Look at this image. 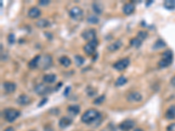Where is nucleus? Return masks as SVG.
I'll list each match as a JSON object with an SVG mask.
<instances>
[{
	"instance_id": "nucleus-30",
	"label": "nucleus",
	"mask_w": 175,
	"mask_h": 131,
	"mask_svg": "<svg viewBox=\"0 0 175 131\" xmlns=\"http://www.w3.org/2000/svg\"><path fill=\"white\" fill-rule=\"evenodd\" d=\"M74 60H75V64H76L78 67H81V66L83 65L84 62H85L84 58H83L82 56H81V55H76V56L74 57Z\"/></svg>"
},
{
	"instance_id": "nucleus-6",
	"label": "nucleus",
	"mask_w": 175,
	"mask_h": 131,
	"mask_svg": "<svg viewBox=\"0 0 175 131\" xmlns=\"http://www.w3.org/2000/svg\"><path fill=\"white\" fill-rule=\"evenodd\" d=\"M52 64H53L52 57L50 55H45L43 58H41L39 67L41 69H48L52 66Z\"/></svg>"
},
{
	"instance_id": "nucleus-32",
	"label": "nucleus",
	"mask_w": 175,
	"mask_h": 131,
	"mask_svg": "<svg viewBox=\"0 0 175 131\" xmlns=\"http://www.w3.org/2000/svg\"><path fill=\"white\" fill-rule=\"evenodd\" d=\"M148 36V33L145 32V31H140L138 33V38L140 39V40H145Z\"/></svg>"
},
{
	"instance_id": "nucleus-33",
	"label": "nucleus",
	"mask_w": 175,
	"mask_h": 131,
	"mask_svg": "<svg viewBox=\"0 0 175 131\" xmlns=\"http://www.w3.org/2000/svg\"><path fill=\"white\" fill-rule=\"evenodd\" d=\"M86 91H87L88 95H90V96H94L96 94V90L93 88L92 86H88L87 88H86Z\"/></svg>"
},
{
	"instance_id": "nucleus-27",
	"label": "nucleus",
	"mask_w": 175,
	"mask_h": 131,
	"mask_svg": "<svg viewBox=\"0 0 175 131\" xmlns=\"http://www.w3.org/2000/svg\"><path fill=\"white\" fill-rule=\"evenodd\" d=\"M165 47V42L164 40H162V39H158L154 43L152 48L154 50H157V49H159V48H162V47Z\"/></svg>"
},
{
	"instance_id": "nucleus-21",
	"label": "nucleus",
	"mask_w": 175,
	"mask_h": 131,
	"mask_svg": "<svg viewBox=\"0 0 175 131\" xmlns=\"http://www.w3.org/2000/svg\"><path fill=\"white\" fill-rule=\"evenodd\" d=\"M164 7L166 10H175V0H166L164 2Z\"/></svg>"
},
{
	"instance_id": "nucleus-7",
	"label": "nucleus",
	"mask_w": 175,
	"mask_h": 131,
	"mask_svg": "<svg viewBox=\"0 0 175 131\" xmlns=\"http://www.w3.org/2000/svg\"><path fill=\"white\" fill-rule=\"evenodd\" d=\"M69 16L71 19H73L74 20H79L83 16V11L80 7L74 6L69 11Z\"/></svg>"
},
{
	"instance_id": "nucleus-17",
	"label": "nucleus",
	"mask_w": 175,
	"mask_h": 131,
	"mask_svg": "<svg viewBox=\"0 0 175 131\" xmlns=\"http://www.w3.org/2000/svg\"><path fill=\"white\" fill-rule=\"evenodd\" d=\"M56 79H57V77L54 73H48V74H46L43 76V81L46 83H48V84L54 83L56 80Z\"/></svg>"
},
{
	"instance_id": "nucleus-16",
	"label": "nucleus",
	"mask_w": 175,
	"mask_h": 131,
	"mask_svg": "<svg viewBox=\"0 0 175 131\" xmlns=\"http://www.w3.org/2000/svg\"><path fill=\"white\" fill-rule=\"evenodd\" d=\"M40 60H41V56H40V55H36V56L29 62V64H28L29 67H30L31 69H34V68L38 67L39 65Z\"/></svg>"
},
{
	"instance_id": "nucleus-38",
	"label": "nucleus",
	"mask_w": 175,
	"mask_h": 131,
	"mask_svg": "<svg viewBox=\"0 0 175 131\" xmlns=\"http://www.w3.org/2000/svg\"><path fill=\"white\" fill-rule=\"evenodd\" d=\"M47 102H48V99H47V98H43L42 101L39 103L38 107H39V108H40V107H43V105H44V104H46Z\"/></svg>"
},
{
	"instance_id": "nucleus-15",
	"label": "nucleus",
	"mask_w": 175,
	"mask_h": 131,
	"mask_svg": "<svg viewBox=\"0 0 175 131\" xmlns=\"http://www.w3.org/2000/svg\"><path fill=\"white\" fill-rule=\"evenodd\" d=\"M165 118L167 120H173L175 118V105H172L165 112Z\"/></svg>"
},
{
	"instance_id": "nucleus-19",
	"label": "nucleus",
	"mask_w": 175,
	"mask_h": 131,
	"mask_svg": "<svg viewBox=\"0 0 175 131\" xmlns=\"http://www.w3.org/2000/svg\"><path fill=\"white\" fill-rule=\"evenodd\" d=\"M80 110L81 108L78 105H70L68 108V112L73 115H77L80 113Z\"/></svg>"
},
{
	"instance_id": "nucleus-34",
	"label": "nucleus",
	"mask_w": 175,
	"mask_h": 131,
	"mask_svg": "<svg viewBox=\"0 0 175 131\" xmlns=\"http://www.w3.org/2000/svg\"><path fill=\"white\" fill-rule=\"evenodd\" d=\"M104 100H105V96H104V95H102V96L98 97L97 99H96V100L94 101V104L99 105V104L103 103V102H104Z\"/></svg>"
},
{
	"instance_id": "nucleus-29",
	"label": "nucleus",
	"mask_w": 175,
	"mask_h": 131,
	"mask_svg": "<svg viewBox=\"0 0 175 131\" xmlns=\"http://www.w3.org/2000/svg\"><path fill=\"white\" fill-rule=\"evenodd\" d=\"M172 62V61H169V60H164V59H161L158 62V67L160 68H165V67H169Z\"/></svg>"
},
{
	"instance_id": "nucleus-3",
	"label": "nucleus",
	"mask_w": 175,
	"mask_h": 131,
	"mask_svg": "<svg viewBox=\"0 0 175 131\" xmlns=\"http://www.w3.org/2000/svg\"><path fill=\"white\" fill-rule=\"evenodd\" d=\"M97 46H98V41L96 39H94L92 41H90L88 44H86V45L84 46V47H83V50H84L86 54L91 55L96 52V49Z\"/></svg>"
},
{
	"instance_id": "nucleus-28",
	"label": "nucleus",
	"mask_w": 175,
	"mask_h": 131,
	"mask_svg": "<svg viewBox=\"0 0 175 131\" xmlns=\"http://www.w3.org/2000/svg\"><path fill=\"white\" fill-rule=\"evenodd\" d=\"M126 83H127V79H126L124 76H120V77L116 80L115 85H116V86H121L125 85Z\"/></svg>"
},
{
	"instance_id": "nucleus-44",
	"label": "nucleus",
	"mask_w": 175,
	"mask_h": 131,
	"mask_svg": "<svg viewBox=\"0 0 175 131\" xmlns=\"http://www.w3.org/2000/svg\"><path fill=\"white\" fill-rule=\"evenodd\" d=\"M134 131H144L143 129H141V128H137V129H135Z\"/></svg>"
},
{
	"instance_id": "nucleus-36",
	"label": "nucleus",
	"mask_w": 175,
	"mask_h": 131,
	"mask_svg": "<svg viewBox=\"0 0 175 131\" xmlns=\"http://www.w3.org/2000/svg\"><path fill=\"white\" fill-rule=\"evenodd\" d=\"M49 3H50L49 0H40V1H39V4L40 5H48Z\"/></svg>"
},
{
	"instance_id": "nucleus-42",
	"label": "nucleus",
	"mask_w": 175,
	"mask_h": 131,
	"mask_svg": "<svg viewBox=\"0 0 175 131\" xmlns=\"http://www.w3.org/2000/svg\"><path fill=\"white\" fill-rule=\"evenodd\" d=\"M4 131H15V130H14V128H13L12 127H9V128H6Z\"/></svg>"
},
{
	"instance_id": "nucleus-23",
	"label": "nucleus",
	"mask_w": 175,
	"mask_h": 131,
	"mask_svg": "<svg viewBox=\"0 0 175 131\" xmlns=\"http://www.w3.org/2000/svg\"><path fill=\"white\" fill-rule=\"evenodd\" d=\"M92 7H93V11L95 12L96 14H97V15L102 14V12H103V5L100 3H98V2L94 3L92 5Z\"/></svg>"
},
{
	"instance_id": "nucleus-31",
	"label": "nucleus",
	"mask_w": 175,
	"mask_h": 131,
	"mask_svg": "<svg viewBox=\"0 0 175 131\" xmlns=\"http://www.w3.org/2000/svg\"><path fill=\"white\" fill-rule=\"evenodd\" d=\"M88 22L90 24H97L99 22V19L96 15H90L88 18Z\"/></svg>"
},
{
	"instance_id": "nucleus-43",
	"label": "nucleus",
	"mask_w": 175,
	"mask_h": 131,
	"mask_svg": "<svg viewBox=\"0 0 175 131\" xmlns=\"http://www.w3.org/2000/svg\"><path fill=\"white\" fill-rule=\"evenodd\" d=\"M152 2H153V1H148V2L146 3V7H148L150 5H152Z\"/></svg>"
},
{
	"instance_id": "nucleus-1",
	"label": "nucleus",
	"mask_w": 175,
	"mask_h": 131,
	"mask_svg": "<svg viewBox=\"0 0 175 131\" xmlns=\"http://www.w3.org/2000/svg\"><path fill=\"white\" fill-rule=\"evenodd\" d=\"M101 117L100 113L96 109H89L87 110L81 116V121L86 124H90L96 121H97Z\"/></svg>"
},
{
	"instance_id": "nucleus-22",
	"label": "nucleus",
	"mask_w": 175,
	"mask_h": 131,
	"mask_svg": "<svg viewBox=\"0 0 175 131\" xmlns=\"http://www.w3.org/2000/svg\"><path fill=\"white\" fill-rule=\"evenodd\" d=\"M59 61L65 67H68L71 65V60L68 57H67V56H61L59 59Z\"/></svg>"
},
{
	"instance_id": "nucleus-35",
	"label": "nucleus",
	"mask_w": 175,
	"mask_h": 131,
	"mask_svg": "<svg viewBox=\"0 0 175 131\" xmlns=\"http://www.w3.org/2000/svg\"><path fill=\"white\" fill-rule=\"evenodd\" d=\"M15 40H16V38H15V35H14L13 33L9 34V36H8V42H9V44L12 45V44L15 43Z\"/></svg>"
},
{
	"instance_id": "nucleus-18",
	"label": "nucleus",
	"mask_w": 175,
	"mask_h": 131,
	"mask_svg": "<svg viewBox=\"0 0 175 131\" xmlns=\"http://www.w3.org/2000/svg\"><path fill=\"white\" fill-rule=\"evenodd\" d=\"M17 102H18L19 105L25 106V105H27V104L30 102V98H29L26 95H21L18 98Z\"/></svg>"
},
{
	"instance_id": "nucleus-26",
	"label": "nucleus",
	"mask_w": 175,
	"mask_h": 131,
	"mask_svg": "<svg viewBox=\"0 0 175 131\" xmlns=\"http://www.w3.org/2000/svg\"><path fill=\"white\" fill-rule=\"evenodd\" d=\"M141 45H142V40H140L138 37L134 38H132L130 40V46H132V47H134L136 48L140 47Z\"/></svg>"
},
{
	"instance_id": "nucleus-4",
	"label": "nucleus",
	"mask_w": 175,
	"mask_h": 131,
	"mask_svg": "<svg viewBox=\"0 0 175 131\" xmlns=\"http://www.w3.org/2000/svg\"><path fill=\"white\" fill-rule=\"evenodd\" d=\"M34 91L36 92L37 95H45L48 93H50L52 91V88L50 86L44 85V84H38L35 87H34Z\"/></svg>"
},
{
	"instance_id": "nucleus-5",
	"label": "nucleus",
	"mask_w": 175,
	"mask_h": 131,
	"mask_svg": "<svg viewBox=\"0 0 175 131\" xmlns=\"http://www.w3.org/2000/svg\"><path fill=\"white\" fill-rule=\"evenodd\" d=\"M96 32L95 29H87L85 31H83L81 32V37L85 39V40H88V41H92L94 39H96Z\"/></svg>"
},
{
	"instance_id": "nucleus-11",
	"label": "nucleus",
	"mask_w": 175,
	"mask_h": 131,
	"mask_svg": "<svg viewBox=\"0 0 175 131\" xmlns=\"http://www.w3.org/2000/svg\"><path fill=\"white\" fill-rule=\"evenodd\" d=\"M123 11L124 12L125 15H130L132 14L135 11V5L133 3H127L124 5L123 8Z\"/></svg>"
},
{
	"instance_id": "nucleus-20",
	"label": "nucleus",
	"mask_w": 175,
	"mask_h": 131,
	"mask_svg": "<svg viewBox=\"0 0 175 131\" xmlns=\"http://www.w3.org/2000/svg\"><path fill=\"white\" fill-rule=\"evenodd\" d=\"M121 46H122L121 41L120 40H116V42L112 43L111 45H110L108 47V50H110V52H115V51L118 50L121 47Z\"/></svg>"
},
{
	"instance_id": "nucleus-41",
	"label": "nucleus",
	"mask_w": 175,
	"mask_h": 131,
	"mask_svg": "<svg viewBox=\"0 0 175 131\" xmlns=\"http://www.w3.org/2000/svg\"><path fill=\"white\" fill-rule=\"evenodd\" d=\"M171 84H172V86H175V75L172 78V80H171Z\"/></svg>"
},
{
	"instance_id": "nucleus-2",
	"label": "nucleus",
	"mask_w": 175,
	"mask_h": 131,
	"mask_svg": "<svg viewBox=\"0 0 175 131\" xmlns=\"http://www.w3.org/2000/svg\"><path fill=\"white\" fill-rule=\"evenodd\" d=\"M19 115H20V112L15 108H6L4 111V117L9 122L14 121Z\"/></svg>"
},
{
	"instance_id": "nucleus-40",
	"label": "nucleus",
	"mask_w": 175,
	"mask_h": 131,
	"mask_svg": "<svg viewBox=\"0 0 175 131\" xmlns=\"http://www.w3.org/2000/svg\"><path fill=\"white\" fill-rule=\"evenodd\" d=\"M62 86V82H60V83H58L57 84V86L55 87V91H57L59 88H61V87Z\"/></svg>"
},
{
	"instance_id": "nucleus-10",
	"label": "nucleus",
	"mask_w": 175,
	"mask_h": 131,
	"mask_svg": "<svg viewBox=\"0 0 175 131\" xmlns=\"http://www.w3.org/2000/svg\"><path fill=\"white\" fill-rule=\"evenodd\" d=\"M143 96L138 92H131L127 95V101L130 102H141Z\"/></svg>"
},
{
	"instance_id": "nucleus-8",
	"label": "nucleus",
	"mask_w": 175,
	"mask_h": 131,
	"mask_svg": "<svg viewBox=\"0 0 175 131\" xmlns=\"http://www.w3.org/2000/svg\"><path fill=\"white\" fill-rule=\"evenodd\" d=\"M130 65V60L128 58H124L123 60H118L117 62H116L113 65V67L115 69H116L117 71H123L125 68H127Z\"/></svg>"
},
{
	"instance_id": "nucleus-9",
	"label": "nucleus",
	"mask_w": 175,
	"mask_h": 131,
	"mask_svg": "<svg viewBox=\"0 0 175 131\" xmlns=\"http://www.w3.org/2000/svg\"><path fill=\"white\" fill-rule=\"evenodd\" d=\"M135 126V121H132V120H125L123 121V122L120 123L119 125V128L123 131H129L130 130L131 128H133V127Z\"/></svg>"
},
{
	"instance_id": "nucleus-14",
	"label": "nucleus",
	"mask_w": 175,
	"mask_h": 131,
	"mask_svg": "<svg viewBox=\"0 0 175 131\" xmlns=\"http://www.w3.org/2000/svg\"><path fill=\"white\" fill-rule=\"evenodd\" d=\"M40 14H41V12L37 7H32L28 12V16L32 19H37L40 16Z\"/></svg>"
},
{
	"instance_id": "nucleus-25",
	"label": "nucleus",
	"mask_w": 175,
	"mask_h": 131,
	"mask_svg": "<svg viewBox=\"0 0 175 131\" xmlns=\"http://www.w3.org/2000/svg\"><path fill=\"white\" fill-rule=\"evenodd\" d=\"M49 25H50V23L47 19H39V21L36 22V25L39 28H46Z\"/></svg>"
},
{
	"instance_id": "nucleus-13",
	"label": "nucleus",
	"mask_w": 175,
	"mask_h": 131,
	"mask_svg": "<svg viewBox=\"0 0 175 131\" xmlns=\"http://www.w3.org/2000/svg\"><path fill=\"white\" fill-rule=\"evenodd\" d=\"M4 88H5L6 92L8 94L13 93L16 90V84L13 82H10V81L5 82L4 83Z\"/></svg>"
},
{
	"instance_id": "nucleus-39",
	"label": "nucleus",
	"mask_w": 175,
	"mask_h": 131,
	"mask_svg": "<svg viewBox=\"0 0 175 131\" xmlns=\"http://www.w3.org/2000/svg\"><path fill=\"white\" fill-rule=\"evenodd\" d=\"M70 89H71V88H70V86H68L67 88L65 89V93H64V95H65V96H66V95H68L69 94Z\"/></svg>"
},
{
	"instance_id": "nucleus-12",
	"label": "nucleus",
	"mask_w": 175,
	"mask_h": 131,
	"mask_svg": "<svg viewBox=\"0 0 175 131\" xmlns=\"http://www.w3.org/2000/svg\"><path fill=\"white\" fill-rule=\"evenodd\" d=\"M72 119L69 118V117H67V116H64L62 118H61L60 121H59V126L61 128H68V126H70L72 124Z\"/></svg>"
},
{
	"instance_id": "nucleus-37",
	"label": "nucleus",
	"mask_w": 175,
	"mask_h": 131,
	"mask_svg": "<svg viewBox=\"0 0 175 131\" xmlns=\"http://www.w3.org/2000/svg\"><path fill=\"white\" fill-rule=\"evenodd\" d=\"M167 131H175V122L170 124V125L167 127Z\"/></svg>"
},
{
	"instance_id": "nucleus-24",
	"label": "nucleus",
	"mask_w": 175,
	"mask_h": 131,
	"mask_svg": "<svg viewBox=\"0 0 175 131\" xmlns=\"http://www.w3.org/2000/svg\"><path fill=\"white\" fill-rule=\"evenodd\" d=\"M162 59L164 60H169V61H172L173 60V53L171 50H166L162 54Z\"/></svg>"
}]
</instances>
